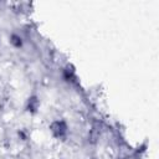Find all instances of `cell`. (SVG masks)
Wrapping results in <instances>:
<instances>
[{
    "label": "cell",
    "instance_id": "6da1fadb",
    "mask_svg": "<svg viewBox=\"0 0 159 159\" xmlns=\"http://www.w3.org/2000/svg\"><path fill=\"white\" fill-rule=\"evenodd\" d=\"M51 128L56 137H62L67 133V127H66L65 122H55V123H52Z\"/></svg>",
    "mask_w": 159,
    "mask_h": 159
}]
</instances>
